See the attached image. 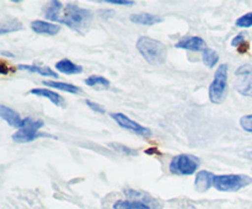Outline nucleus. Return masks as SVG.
<instances>
[{"mask_svg":"<svg viewBox=\"0 0 252 209\" xmlns=\"http://www.w3.org/2000/svg\"><path fill=\"white\" fill-rule=\"evenodd\" d=\"M44 17L51 21L66 25L75 31H83L89 27L93 20V12L75 4H66L61 1H51L44 10Z\"/></svg>","mask_w":252,"mask_h":209,"instance_id":"nucleus-1","label":"nucleus"},{"mask_svg":"<svg viewBox=\"0 0 252 209\" xmlns=\"http://www.w3.org/2000/svg\"><path fill=\"white\" fill-rule=\"evenodd\" d=\"M137 49L143 58L153 65L164 64L167 57V49L162 42L150 37L142 36L137 41Z\"/></svg>","mask_w":252,"mask_h":209,"instance_id":"nucleus-2","label":"nucleus"},{"mask_svg":"<svg viewBox=\"0 0 252 209\" xmlns=\"http://www.w3.org/2000/svg\"><path fill=\"white\" fill-rule=\"evenodd\" d=\"M228 64H221L218 66L214 75V80L209 86V100L213 103H221L226 97L228 92Z\"/></svg>","mask_w":252,"mask_h":209,"instance_id":"nucleus-3","label":"nucleus"},{"mask_svg":"<svg viewBox=\"0 0 252 209\" xmlns=\"http://www.w3.org/2000/svg\"><path fill=\"white\" fill-rule=\"evenodd\" d=\"M252 183V179L246 175H217L213 186L220 192H236Z\"/></svg>","mask_w":252,"mask_h":209,"instance_id":"nucleus-4","label":"nucleus"},{"mask_svg":"<svg viewBox=\"0 0 252 209\" xmlns=\"http://www.w3.org/2000/svg\"><path fill=\"white\" fill-rule=\"evenodd\" d=\"M43 125L44 122L41 119H33V118L31 117L24 118L21 128H20L15 134H12V140L16 143H30L33 142L37 138L48 137V135L38 133V130L41 129Z\"/></svg>","mask_w":252,"mask_h":209,"instance_id":"nucleus-5","label":"nucleus"},{"mask_svg":"<svg viewBox=\"0 0 252 209\" xmlns=\"http://www.w3.org/2000/svg\"><path fill=\"white\" fill-rule=\"evenodd\" d=\"M199 166V159L191 154H180L170 162V172L175 175H192Z\"/></svg>","mask_w":252,"mask_h":209,"instance_id":"nucleus-6","label":"nucleus"},{"mask_svg":"<svg viewBox=\"0 0 252 209\" xmlns=\"http://www.w3.org/2000/svg\"><path fill=\"white\" fill-rule=\"evenodd\" d=\"M235 89L240 95L252 96V66L244 64L235 71Z\"/></svg>","mask_w":252,"mask_h":209,"instance_id":"nucleus-7","label":"nucleus"},{"mask_svg":"<svg viewBox=\"0 0 252 209\" xmlns=\"http://www.w3.org/2000/svg\"><path fill=\"white\" fill-rule=\"evenodd\" d=\"M111 118H112L113 120H115L116 123H117L120 127H122L123 129H127L129 130V132L134 133V134L137 135H143V137H148V135H150V129L149 128L144 127V125L139 124L138 122H135V120L130 119L129 117H127L126 115H123V113H111Z\"/></svg>","mask_w":252,"mask_h":209,"instance_id":"nucleus-8","label":"nucleus"},{"mask_svg":"<svg viewBox=\"0 0 252 209\" xmlns=\"http://www.w3.org/2000/svg\"><path fill=\"white\" fill-rule=\"evenodd\" d=\"M176 48H182V49H187V51H192V52H201V51H206L207 49V43L204 42L203 38L198 36H192V37H185L182 38L181 41L177 42L175 44Z\"/></svg>","mask_w":252,"mask_h":209,"instance_id":"nucleus-9","label":"nucleus"},{"mask_svg":"<svg viewBox=\"0 0 252 209\" xmlns=\"http://www.w3.org/2000/svg\"><path fill=\"white\" fill-rule=\"evenodd\" d=\"M214 176H216V175L212 174L211 171H206V170L199 171L198 174L196 175V181H194V188L197 189V192L204 193V192L208 191V189L213 186Z\"/></svg>","mask_w":252,"mask_h":209,"instance_id":"nucleus-10","label":"nucleus"},{"mask_svg":"<svg viewBox=\"0 0 252 209\" xmlns=\"http://www.w3.org/2000/svg\"><path fill=\"white\" fill-rule=\"evenodd\" d=\"M31 29L38 34H48V36H54L61 31V26L56 24H51L43 20H34L31 22Z\"/></svg>","mask_w":252,"mask_h":209,"instance_id":"nucleus-11","label":"nucleus"},{"mask_svg":"<svg viewBox=\"0 0 252 209\" xmlns=\"http://www.w3.org/2000/svg\"><path fill=\"white\" fill-rule=\"evenodd\" d=\"M0 117H1L7 124L11 125V127L14 128H17V129L21 128L22 122H24V119L20 117V115L16 111H14L12 108L7 107V106L5 105L0 106Z\"/></svg>","mask_w":252,"mask_h":209,"instance_id":"nucleus-12","label":"nucleus"},{"mask_svg":"<svg viewBox=\"0 0 252 209\" xmlns=\"http://www.w3.org/2000/svg\"><path fill=\"white\" fill-rule=\"evenodd\" d=\"M129 20L134 24L143 25V26H152V25L159 24L162 21L159 15L149 14V12H139V14H132L129 16Z\"/></svg>","mask_w":252,"mask_h":209,"instance_id":"nucleus-13","label":"nucleus"},{"mask_svg":"<svg viewBox=\"0 0 252 209\" xmlns=\"http://www.w3.org/2000/svg\"><path fill=\"white\" fill-rule=\"evenodd\" d=\"M30 93L36 96H41V97L48 98V100L51 101V102H53L56 106H62L64 103V98L62 97L59 93L48 90V89H43V88L32 89V90L30 91Z\"/></svg>","mask_w":252,"mask_h":209,"instance_id":"nucleus-14","label":"nucleus"},{"mask_svg":"<svg viewBox=\"0 0 252 209\" xmlns=\"http://www.w3.org/2000/svg\"><path fill=\"white\" fill-rule=\"evenodd\" d=\"M56 69L61 73L66 74V75H73V74H80L83 71V68L78 64L73 63L69 59H62L56 64Z\"/></svg>","mask_w":252,"mask_h":209,"instance_id":"nucleus-15","label":"nucleus"},{"mask_svg":"<svg viewBox=\"0 0 252 209\" xmlns=\"http://www.w3.org/2000/svg\"><path fill=\"white\" fill-rule=\"evenodd\" d=\"M17 68L20 70L30 71V73H36L38 75L42 76H51V78L58 79V74L56 71L52 70L51 68H47V66H39V65H27V64H19Z\"/></svg>","mask_w":252,"mask_h":209,"instance_id":"nucleus-16","label":"nucleus"},{"mask_svg":"<svg viewBox=\"0 0 252 209\" xmlns=\"http://www.w3.org/2000/svg\"><path fill=\"white\" fill-rule=\"evenodd\" d=\"M43 85L57 89V90L65 91V92H69V93H78L81 91L80 88H78L76 85H73V84H68V83H62V81H53V80L43 81Z\"/></svg>","mask_w":252,"mask_h":209,"instance_id":"nucleus-17","label":"nucleus"},{"mask_svg":"<svg viewBox=\"0 0 252 209\" xmlns=\"http://www.w3.org/2000/svg\"><path fill=\"white\" fill-rule=\"evenodd\" d=\"M85 84L90 88H98V89H108L110 88V81L106 78L100 75H91L85 79Z\"/></svg>","mask_w":252,"mask_h":209,"instance_id":"nucleus-18","label":"nucleus"},{"mask_svg":"<svg viewBox=\"0 0 252 209\" xmlns=\"http://www.w3.org/2000/svg\"><path fill=\"white\" fill-rule=\"evenodd\" d=\"M113 209H150V207L137 201H117L113 204Z\"/></svg>","mask_w":252,"mask_h":209,"instance_id":"nucleus-19","label":"nucleus"},{"mask_svg":"<svg viewBox=\"0 0 252 209\" xmlns=\"http://www.w3.org/2000/svg\"><path fill=\"white\" fill-rule=\"evenodd\" d=\"M21 29H22L21 22L16 19H12L6 22H2L1 26H0V34H6V33H10V32H16Z\"/></svg>","mask_w":252,"mask_h":209,"instance_id":"nucleus-20","label":"nucleus"},{"mask_svg":"<svg viewBox=\"0 0 252 209\" xmlns=\"http://www.w3.org/2000/svg\"><path fill=\"white\" fill-rule=\"evenodd\" d=\"M202 59H203L204 65L208 66V68H213V66L219 61V54L217 53L214 49L207 48L206 51L203 52V57H202Z\"/></svg>","mask_w":252,"mask_h":209,"instance_id":"nucleus-21","label":"nucleus"},{"mask_svg":"<svg viewBox=\"0 0 252 209\" xmlns=\"http://www.w3.org/2000/svg\"><path fill=\"white\" fill-rule=\"evenodd\" d=\"M235 25L241 29H249L252 26V12H248V14L243 15L236 20Z\"/></svg>","mask_w":252,"mask_h":209,"instance_id":"nucleus-22","label":"nucleus"},{"mask_svg":"<svg viewBox=\"0 0 252 209\" xmlns=\"http://www.w3.org/2000/svg\"><path fill=\"white\" fill-rule=\"evenodd\" d=\"M110 147L113 148V149H115L116 151L121 152V154H125V155H138V152L135 151V150L130 149V148L125 147V145H122V144H115V143H111Z\"/></svg>","mask_w":252,"mask_h":209,"instance_id":"nucleus-23","label":"nucleus"},{"mask_svg":"<svg viewBox=\"0 0 252 209\" xmlns=\"http://www.w3.org/2000/svg\"><path fill=\"white\" fill-rule=\"evenodd\" d=\"M240 125L244 130L252 133V115H246L240 118Z\"/></svg>","mask_w":252,"mask_h":209,"instance_id":"nucleus-24","label":"nucleus"},{"mask_svg":"<svg viewBox=\"0 0 252 209\" xmlns=\"http://www.w3.org/2000/svg\"><path fill=\"white\" fill-rule=\"evenodd\" d=\"M85 103L89 106V107L91 108V110L94 111V112L100 113V115H105V113H106L105 108H103L101 105H98L97 102H94V101H91V100H86Z\"/></svg>","mask_w":252,"mask_h":209,"instance_id":"nucleus-25","label":"nucleus"},{"mask_svg":"<svg viewBox=\"0 0 252 209\" xmlns=\"http://www.w3.org/2000/svg\"><path fill=\"white\" fill-rule=\"evenodd\" d=\"M106 2H108V4L121 5V6H132V5H134L133 0H106Z\"/></svg>","mask_w":252,"mask_h":209,"instance_id":"nucleus-26","label":"nucleus"},{"mask_svg":"<svg viewBox=\"0 0 252 209\" xmlns=\"http://www.w3.org/2000/svg\"><path fill=\"white\" fill-rule=\"evenodd\" d=\"M245 36L246 33H239L238 36H235L233 38V41H231V46L234 47H240L241 44H244V42H245Z\"/></svg>","mask_w":252,"mask_h":209,"instance_id":"nucleus-27","label":"nucleus"},{"mask_svg":"<svg viewBox=\"0 0 252 209\" xmlns=\"http://www.w3.org/2000/svg\"><path fill=\"white\" fill-rule=\"evenodd\" d=\"M245 156L248 157V159H250L252 161V150H250V151H246L245 152Z\"/></svg>","mask_w":252,"mask_h":209,"instance_id":"nucleus-28","label":"nucleus"}]
</instances>
